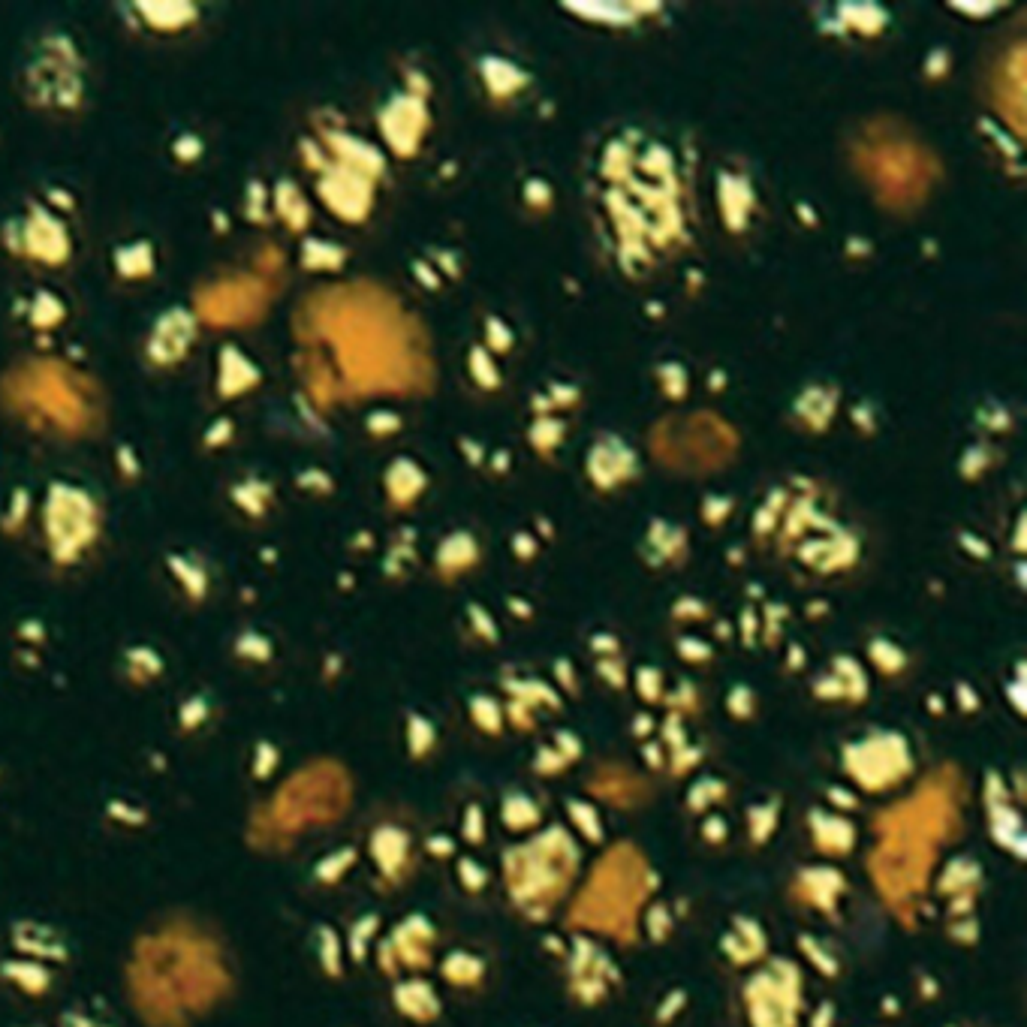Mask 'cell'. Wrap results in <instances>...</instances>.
Here are the masks:
<instances>
[{"label": "cell", "instance_id": "obj_1", "mask_svg": "<svg viewBox=\"0 0 1027 1027\" xmlns=\"http://www.w3.org/2000/svg\"><path fill=\"white\" fill-rule=\"evenodd\" d=\"M190 335H193V320H190V314L187 311H166L160 320H157V326H154V335H151V344H148V350H151V356L157 359V362H172V359H178L184 350H187V344H190Z\"/></svg>", "mask_w": 1027, "mask_h": 1027}, {"label": "cell", "instance_id": "obj_2", "mask_svg": "<svg viewBox=\"0 0 1027 1027\" xmlns=\"http://www.w3.org/2000/svg\"><path fill=\"white\" fill-rule=\"evenodd\" d=\"M588 467H591V476L600 479V485H612V482L624 479L627 473H633L636 461H633V452H630L621 440H618V443H615V440H606V443H600L597 449H591Z\"/></svg>", "mask_w": 1027, "mask_h": 1027}]
</instances>
